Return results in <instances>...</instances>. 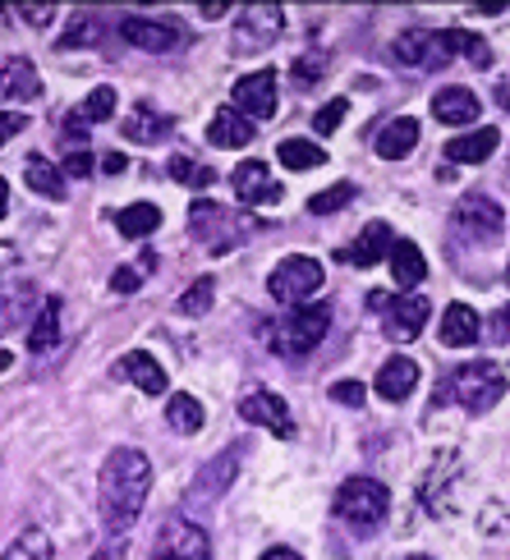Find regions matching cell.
<instances>
[{
    "mask_svg": "<svg viewBox=\"0 0 510 560\" xmlns=\"http://www.w3.org/2000/svg\"><path fill=\"white\" fill-rule=\"evenodd\" d=\"M125 166H129V161H125L120 152H106V156H102V171H106V175H120Z\"/></svg>",
    "mask_w": 510,
    "mask_h": 560,
    "instance_id": "7dc6e473",
    "label": "cell"
},
{
    "mask_svg": "<svg viewBox=\"0 0 510 560\" xmlns=\"http://www.w3.org/2000/svg\"><path fill=\"white\" fill-rule=\"evenodd\" d=\"M120 37L134 46V51H175L179 46V28H171V23H157V19H143V14H125L120 19Z\"/></svg>",
    "mask_w": 510,
    "mask_h": 560,
    "instance_id": "2e32d148",
    "label": "cell"
},
{
    "mask_svg": "<svg viewBox=\"0 0 510 560\" xmlns=\"http://www.w3.org/2000/svg\"><path fill=\"white\" fill-rule=\"evenodd\" d=\"M166 175L175 184H189V189H207V184H217V175L207 171V166H198V161H189V156H171L166 161Z\"/></svg>",
    "mask_w": 510,
    "mask_h": 560,
    "instance_id": "74e56055",
    "label": "cell"
},
{
    "mask_svg": "<svg viewBox=\"0 0 510 560\" xmlns=\"http://www.w3.org/2000/svg\"><path fill=\"white\" fill-rule=\"evenodd\" d=\"M327 69H332V56H327V51H309V56H299V60L290 65V83H294L299 92H313L322 79H327Z\"/></svg>",
    "mask_w": 510,
    "mask_h": 560,
    "instance_id": "d6a6232c",
    "label": "cell"
},
{
    "mask_svg": "<svg viewBox=\"0 0 510 560\" xmlns=\"http://www.w3.org/2000/svg\"><path fill=\"white\" fill-rule=\"evenodd\" d=\"M115 377L120 382H134L143 395H166V368H161L148 349H129V354H120V363H115Z\"/></svg>",
    "mask_w": 510,
    "mask_h": 560,
    "instance_id": "e0dca14e",
    "label": "cell"
},
{
    "mask_svg": "<svg viewBox=\"0 0 510 560\" xmlns=\"http://www.w3.org/2000/svg\"><path fill=\"white\" fill-rule=\"evenodd\" d=\"M391 248H396V235H391V225H386V221H368V225L359 230V240H355L350 248H340L336 258H340L345 267H378V262L391 258Z\"/></svg>",
    "mask_w": 510,
    "mask_h": 560,
    "instance_id": "9a60e30c",
    "label": "cell"
},
{
    "mask_svg": "<svg viewBox=\"0 0 510 560\" xmlns=\"http://www.w3.org/2000/svg\"><path fill=\"white\" fill-rule=\"evenodd\" d=\"M115 225H120L125 240H148L152 230H161V207L157 202H129L115 212Z\"/></svg>",
    "mask_w": 510,
    "mask_h": 560,
    "instance_id": "f546056e",
    "label": "cell"
},
{
    "mask_svg": "<svg viewBox=\"0 0 510 560\" xmlns=\"http://www.w3.org/2000/svg\"><path fill=\"white\" fill-rule=\"evenodd\" d=\"M138 285H143V271L138 267H115L111 271V294H134Z\"/></svg>",
    "mask_w": 510,
    "mask_h": 560,
    "instance_id": "b9f144b4",
    "label": "cell"
},
{
    "mask_svg": "<svg viewBox=\"0 0 510 560\" xmlns=\"http://www.w3.org/2000/svg\"><path fill=\"white\" fill-rule=\"evenodd\" d=\"M332 510H336V520H340L345 528L373 533V528H382L386 510H391V492H386L378 478H345V482L336 487Z\"/></svg>",
    "mask_w": 510,
    "mask_h": 560,
    "instance_id": "8992f818",
    "label": "cell"
},
{
    "mask_svg": "<svg viewBox=\"0 0 510 560\" xmlns=\"http://www.w3.org/2000/svg\"><path fill=\"white\" fill-rule=\"evenodd\" d=\"M28 129V115H14V110H0V148L10 143L14 133H23Z\"/></svg>",
    "mask_w": 510,
    "mask_h": 560,
    "instance_id": "ee69618b",
    "label": "cell"
},
{
    "mask_svg": "<svg viewBox=\"0 0 510 560\" xmlns=\"http://www.w3.org/2000/svg\"><path fill=\"white\" fill-rule=\"evenodd\" d=\"M253 129H258V125H253L248 115H240L235 106H221L217 120L207 125V143H212V148H248Z\"/></svg>",
    "mask_w": 510,
    "mask_h": 560,
    "instance_id": "d4e9b609",
    "label": "cell"
},
{
    "mask_svg": "<svg viewBox=\"0 0 510 560\" xmlns=\"http://www.w3.org/2000/svg\"><path fill=\"white\" fill-rule=\"evenodd\" d=\"M10 363H14V359H10V349H0V372H5Z\"/></svg>",
    "mask_w": 510,
    "mask_h": 560,
    "instance_id": "f5cc1de1",
    "label": "cell"
},
{
    "mask_svg": "<svg viewBox=\"0 0 510 560\" xmlns=\"http://www.w3.org/2000/svg\"><path fill=\"white\" fill-rule=\"evenodd\" d=\"M345 110H350V102H345V97H336V102H327V106H317L313 129H317V133H336V129L345 125Z\"/></svg>",
    "mask_w": 510,
    "mask_h": 560,
    "instance_id": "ab89813d",
    "label": "cell"
},
{
    "mask_svg": "<svg viewBox=\"0 0 510 560\" xmlns=\"http://www.w3.org/2000/svg\"><path fill=\"white\" fill-rule=\"evenodd\" d=\"M152 560H212V538L194 520H166L157 533Z\"/></svg>",
    "mask_w": 510,
    "mask_h": 560,
    "instance_id": "8fae6325",
    "label": "cell"
},
{
    "mask_svg": "<svg viewBox=\"0 0 510 560\" xmlns=\"http://www.w3.org/2000/svg\"><path fill=\"white\" fill-rule=\"evenodd\" d=\"M368 308L382 313V331L391 340H414L432 317V303L424 294H391V290H368Z\"/></svg>",
    "mask_w": 510,
    "mask_h": 560,
    "instance_id": "52a82bcc",
    "label": "cell"
},
{
    "mask_svg": "<svg viewBox=\"0 0 510 560\" xmlns=\"http://www.w3.org/2000/svg\"><path fill=\"white\" fill-rule=\"evenodd\" d=\"M322 280H327L322 262L317 258H304V253H294V258H286L281 267L267 276V294L276 303H286V308H304V299L322 290Z\"/></svg>",
    "mask_w": 510,
    "mask_h": 560,
    "instance_id": "ba28073f",
    "label": "cell"
},
{
    "mask_svg": "<svg viewBox=\"0 0 510 560\" xmlns=\"http://www.w3.org/2000/svg\"><path fill=\"white\" fill-rule=\"evenodd\" d=\"M391 276H396V285L414 290V285H424V276H428V262H424V248L414 244V240H396V248H391Z\"/></svg>",
    "mask_w": 510,
    "mask_h": 560,
    "instance_id": "83f0119b",
    "label": "cell"
},
{
    "mask_svg": "<svg viewBox=\"0 0 510 560\" xmlns=\"http://www.w3.org/2000/svg\"><path fill=\"white\" fill-rule=\"evenodd\" d=\"M253 230H258V221L244 217V212H230V207L212 202V198H198L189 207V235L202 244V248H212V253H230L235 244H244Z\"/></svg>",
    "mask_w": 510,
    "mask_h": 560,
    "instance_id": "5b68a950",
    "label": "cell"
},
{
    "mask_svg": "<svg viewBox=\"0 0 510 560\" xmlns=\"http://www.w3.org/2000/svg\"><path fill=\"white\" fill-rule=\"evenodd\" d=\"M230 5H225V0H221V5H202V19H221Z\"/></svg>",
    "mask_w": 510,
    "mask_h": 560,
    "instance_id": "f907efd6",
    "label": "cell"
},
{
    "mask_svg": "<svg viewBox=\"0 0 510 560\" xmlns=\"http://www.w3.org/2000/svg\"><path fill=\"white\" fill-rule=\"evenodd\" d=\"M276 161H281L286 171H317L327 152H322L313 138H281V148H276Z\"/></svg>",
    "mask_w": 510,
    "mask_h": 560,
    "instance_id": "4dcf8cb0",
    "label": "cell"
},
{
    "mask_svg": "<svg viewBox=\"0 0 510 560\" xmlns=\"http://www.w3.org/2000/svg\"><path fill=\"white\" fill-rule=\"evenodd\" d=\"M419 386V363L405 359V354H391L382 368H378V377H373V390L382 395V400H405V395Z\"/></svg>",
    "mask_w": 510,
    "mask_h": 560,
    "instance_id": "ffe728a7",
    "label": "cell"
},
{
    "mask_svg": "<svg viewBox=\"0 0 510 560\" xmlns=\"http://www.w3.org/2000/svg\"><path fill=\"white\" fill-rule=\"evenodd\" d=\"M0 560H51V538L42 528H23L19 538L0 551Z\"/></svg>",
    "mask_w": 510,
    "mask_h": 560,
    "instance_id": "836d02e7",
    "label": "cell"
},
{
    "mask_svg": "<svg viewBox=\"0 0 510 560\" xmlns=\"http://www.w3.org/2000/svg\"><path fill=\"white\" fill-rule=\"evenodd\" d=\"M327 331H332V303L317 299V303H304V308H294L286 322L267 326V340H271L276 354L304 359V354H313L322 340H327Z\"/></svg>",
    "mask_w": 510,
    "mask_h": 560,
    "instance_id": "277c9868",
    "label": "cell"
},
{
    "mask_svg": "<svg viewBox=\"0 0 510 560\" xmlns=\"http://www.w3.org/2000/svg\"><path fill=\"white\" fill-rule=\"evenodd\" d=\"M478 92L474 88H460V83H451V88H437L432 92V115L442 125H478Z\"/></svg>",
    "mask_w": 510,
    "mask_h": 560,
    "instance_id": "ac0fdd59",
    "label": "cell"
},
{
    "mask_svg": "<svg viewBox=\"0 0 510 560\" xmlns=\"http://www.w3.org/2000/svg\"><path fill=\"white\" fill-rule=\"evenodd\" d=\"M97 42H102V23L92 14H74L56 46H60V51H74V46H97Z\"/></svg>",
    "mask_w": 510,
    "mask_h": 560,
    "instance_id": "8d00e7d4",
    "label": "cell"
},
{
    "mask_svg": "<svg viewBox=\"0 0 510 560\" xmlns=\"http://www.w3.org/2000/svg\"><path fill=\"white\" fill-rule=\"evenodd\" d=\"M455 230L465 240L488 248V244H497L506 235V212L488 194H465V198H460V207H455Z\"/></svg>",
    "mask_w": 510,
    "mask_h": 560,
    "instance_id": "30bf717a",
    "label": "cell"
},
{
    "mask_svg": "<svg viewBox=\"0 0 510 560\" xmlns=\"http://www.w3.org/2000/svg\"><path fill=\"white\" fill-rule=\"evenodd\" d=\"M23 179H28V189L33 194H42V198H51V202H65L69 198V189H65V171H56L46 156H28L23 161Z\"/></svg>",
    "mask_w": 510,
    "mask_h": 560,
    "instance_id": "f1b7e54d",
    "label": "cell"
},
{
    "mask_svg": "<svg viewBox=\"0 0 510 560\" xmlns=\"http://www.w3.org/2000/svg\"><path fill=\"white\" fill-rule=\"evenodd\" d=\"M240 455H244V446H230L221 459H212L207 469L198 474V482L189 487V501H217L230 482H235V469H240Z\"/></svg>",
    "mask_w": 510,
    "mask_h": 560,
    "instance_id": "44dd1931",
    "label": "cell"
},
{
    "mask_svg": "<svg viewBox=\"0 0 510 560\" xmlns=\"http://www.w3.org/2000/svg\"><path fill=\"white\" fill-rule=\"evenodd\" d=\"M166 423L175 428V432H202V423H207V413H202V405L194 400V395H171V405H166Z\"/></svg>",
    "mask_w": 510,
    "mask_h": 560,
    "instance_id": "1f68e13d",
    "label": "cell"
},
{
    "mask_svg": "<svg viewBox=\"0 0 510 560\" xmlns=\"http://www.w3.org/2000/svg\"><path fill=\"white\" fill-rule=\"evenodd\" d=\"M478 336H483V322H478V313L470 308V303H451V308L442 313V345L470 349V345H478Z\"/></svg>",
    "mask_w": 510,
    "mask_h": 560,
    "instance_id": "4316f807",
    "label": "cell"
},
{
    "mask_svg": "<svg viewBox=\"0 0 510 560\" xmlns=\"http://www.w3.org/2000/svg\"><path fill=\"white\" fill-rule=\"evenodd\" d=\"M240 418H244V423H253V428H267L271 436H281V441H294L290 405L276 390H248L240 400Z\"/></svg>",
    "mask_w": 510,
    "mask_h": 560,
    "instance_id": "7c38bea8",
    "label": "cell"
},
{
    "mask_svg": "<svg viewBox=\"0 0 510 560\" xmlns=\"http://www.w3.org/2000/svg\"><path fill=\"white\" fill-rule=\"evenodd\" d=\"M60 313H65V299L46 294L37 317H33V326H28V349H33V354H46V349L60 345Z\"/></svg>",
    "mask_w": 510,
    "mask_h": 560,
    "instance_id": "484cf974",
    "label": "cell"
},
{
    "mask_svg": "<svg viewBox=\"0 0 510 560\" xmlns=\"http://www.w3.org/2000/svg\"><path fill=\"white\" fill-rule=\"evenodd\" d=\"M281 28H286V10L281 5H248L235 19L230 51H235V56H258V51H267V46H276Z\"/></svg>",
    "mask_w": 510,
    "mask_h": 560,
    "instance_id": "9c48e42d",
    "label": "cell"
},
{
    "mask_svg": "<svg viewBox=\"0 0 510 560\" xmlns=\"http://www.w3.org/2000/svg\"><path fill=\"white\" fill-rule=\"evenodd\" d=\"M355 198H359L355 184H336V189H322V194L309 198V212H313V217H327V212H340V207H350Z\"/></svg>",
    "mask_w": 510,
    "mask_h": 560,
    "instance_id": "f35d334b",
    "label": "cell"
},
{
    "mask_svg": "<svg viewBox=\"0 0 510 560\" xmlns=\"http://www.w3.org/2000/svg\"><path fill=\"white\" fill-rule=\"evenodd\" d=\"M460 51H465L478 69L492 65L488 42L474 37V33H465V28H447V33L409 28V33H401L396 42H391V60L405 65V69H442V65H451Z\"/></svg>",
    "mask_w": 510,
    "mask_h": 560,
    "instance_id": "7a4b0ae2",
    "label": "cell"
},
{
    "mask_svg": "<svg viewBox=\"0 0 510 560\" xmlns=\"http://www.w3.org/2000/svg\"><path fill=\"white\" fill-rule=\"evenodd\" d=\"M405 560H432V556H405Z\"/></svg>",
    "mask_w": 510,
    "mask_h": 560,
    "instance_id": "db71d44e",
    "label": "cell"
},
{
    "mask_svg": "<svg viewBox=\"0 0 510 560\" xmlns=\"http://www.w3.org/2000/svg\"><path fill=\"white\" fill-rule=\"evenodd\" d=\"M5 207H10V184L0 179V217H5Z\"/></svg>",
    "mask_w": 510,
    "mask_h": 560,
    "instance_id": "816d5d0a",
    "label": "cell"
},
{
    "mask_svg": "<svg viewBox=\"0 0 510 560\" xmlns=\"http://www.w3.org/2000/svg\"><path fill=\"white\" fill-rule=\"evenodd\" d=\"M33 97H42V79H37L33 60L14 56L0 65V102H33Z\"/></svg>",
    "mask_w": 510,
    "mask_h": 560,
    "instance_id": "7402d4cb",
    "label": "cell"
},
{
    "mask_svg": "<svg viewBox=\"0 0 510 560\" xmlns=\"http://www.w3.org/2000/svg\"><path fill=\"white\" fill-rule=\"evenodd\" d=\"M263 560H304V556H299V551H290V547H271Z\"/></svg>",
    "mask_w": 510,
    "mask_h": 560,
    "instance_id": "681fc988",
    "label": "cell"
},
{
    "mask_svg": "<svg viewBox=\"0 0 510 560\" xmlns=\"http://www.w3.org/2000/svg\"><path fill=\"white\" fill-rule=\"evenodd\" d=\"M497 143H501V133L492 125H483L474 133L451 138V143H447V161H451V166H478V161H488L497 152Z\"/></svg>",
    "mask_w": 510,
    "mask_h": 560,
    "instance_id": "cb8c5ba5",
    "label": "cell"
},
{
    "mask_svg": "<svg viewBox=\"0 0 510 560\" xmlns=\"http://www.w3.org/2000/svg\"><path fill=\"white\" fill-rule=\"evenodd\" d=\"M506 313H510V308H506Z\"/></svg>",
    "mask_w": 510,
    "mask_h": 560,
    "instance_id": "11a10c76",
    "label": "cell"
},
{
    "mask_svg": "<svg viewBox=\"0 0 510 560\" xmlns=\"http://www.w3.org/2000/svg\"><path fill=\"white\" fill-rule=\"evenodd\" d=\"M414 148H419V120L414 115H396L378 138H373V152L382 161H405Z\"/></svg>",
    "mask_w": 510,
    "mask_h": 560,
    "instance_id": "603a6c76",
    "label": "cell"
},
{
    "mask_svg": "<svg viewBox=\"0 0 510 560\" xmlns=\"http://www.w3.org/2000/svg\"><path fill=\"white\" fill-rule=\"evenodd\" d=\"M235 110L248 115L253 125L271 120L276 115V69H258V74H244L235 83Z\"/></svg>",
    "mask_w": 510,
    "mask_h": 560,
    "instance_id": "5bb4252c",
    "label": "cell"
},
{
    "mask_svg": "<svg viewBox=\"0 0 510 560\" xmlns=\"http://www.w3.org/2000/svg\"><path fill=\"white\" fill-rule=\"evenodd\" d=\"M111 110H115V88L111 83H102V88H92L88 92V102L74 110V120L88 129V125H106L111 120Z\"/></svg>",
    "mask_w": 510,
    "mask_h": 560,
    "instance_id": "e575fe53",
    "label": "cell"
},
{
    "mask_svg": "<svg viewBox=\"0 0 510 560\" xmlns=\"http://www.w3.org/2000/svg\"><path fill=\"white\" fill-rule=\"evenodd\" d=\"M120 133L129 138V143H161V138L175 133V115H161L152 110L148 102H138L125 120H120Z\"/></svg>",
    "mask_w": 510,
    "mask_h": 560,
    "instance_id": "d6986e66",
    "label": "cell"
},
{
    "mask_svg": "<svg viewBox=\"0 0 510 560\" xmlns=\"http://www.w3.org/2000/svg\"><path fill=\"white\" fill-rule=\"evenodd\" d=\"M451 395L455 405H465L470 413H488L501 395H506V368L492 359H478V363H460L447 382H437V405Z\"/></svg>",
    "mask_w": 510,
    "mask_h": 560,
    "instance_id": "3957f363",
    "label": "cell"
},
{
    "mask_svg": "<svg viewBox=\"0 0 510 560\" xmlns=\"http://www.w3.org/2000/svg\"><path fill=\"white\" fill-rule=\"evenodd\" d=\"M51 14H56V10H46V5H42V10H19V19H28L33 28H42V23H51Z\"/></svg>",
    "mask_w": 510,
    "mask_h": 560,
    "instance_id": "c3c4849f",
    "label": "cell"
},
{
    "mask_svg": "<svg viewBox=\"0 0 510 560\" xmlns=\"http://www.w3.org/2000/svg\"><path fill=\"white\" fill-rule=\"evenodd\" d=\"M230 184H235V198L244 207H271V202H281L286 189L276 184V175L267 171V161H240L235 175H230Z\"/></svg>",
    "mask_w": 510,
    "mask_h": 560,
    "instance_id": "4fadbf2b",
    "label": "cell"
},
{
    "mask_svg": "<svg viewBox=\"0 0 510 560\" xmlns=\"http://www.w3.org/2000/svg\"><path fill=\"white\" fill-rule=\"evenodd\" d=\"M212 294H217V280L212 276H198L189 290H184V299L175 303V313L179 317H202L207 308H212Z\"/></svg>",
    "mask_w": 510,
    "mask_h": 560,
    "instance_id": "d590c367",
    "label": "cell"
},
{
    "mask_svg": "<svg viewBox=\"0 0 510 560\" xmlns=\"http://www.w3.org/2000/svg\"><path fill=\"white\" fill-rule=\"evenodd\" d=\"M65 175H69V179H88V175H92V152H88V148H69Z\"/></svg>",
    "mask_w": 510,
    "mask_h": 560,
    "instance_id": "7bdbcfd3",
    "label": "cell"
},
{
    "mask_svg": "<svg viewBox=\"0 0 510 560\" xmlns=\"http://www.w3.org/2000/svg\"><path fill=\"white\" fill-rule=\"evenodd\" d=\"M332 400L359 409V405H368V386L363 382H332Z\"/></svg>",
    "mask_w": 510,
    "mask_h": 560,
    "instance_id": "60d3db41",
    "label": "cell"
},
{
    "mask_svg": "<svg viewBox=\"0 0 510 560\" xmlns=\"http://www.w3.org/2000/svg\"><path fill=\"white\" fill-rule=\"evenodd\" d=\"M14 267H19L14 244H0V280H10V276H14Z\"/></svg>",
    "mask_w": 510,
    "mask_h": 560,
    "instance_id": "f6af8a7d",
    "label": "cell"
},
{
    "mask_svg": "<svg viewBox=\"0 0 510 560\" xmlns=\"http://www.w3.org/2000/svg\"><path fill=\"white\" fill-rule=\"evenodd\" d=\"M152 492V464L143 451H134V446H120V451H111L106 464H102V524L115 528V533H125L138 515H143V501Z\"/></svg>",
    "mask_w": 510,
    "mask_h": 560,
    "instance_id": "6da1fadb",
    "label": "cell"
},
{
    "mask_svg": "<svg viewBox=\"0 0 510 560\" xmlns=\"http://www.w3.org/2000/svg\"><path fill=\"white\" fill-rule=\"evenodd\" d=\"M92 560H125V538H115V542L97 547V551H92Z\"/></svg>",
    "mask_w": 510,
    "mask_h": 560,
    "instance_id": "bcb514c9",
    "label": "cell"
}]
</instances>
